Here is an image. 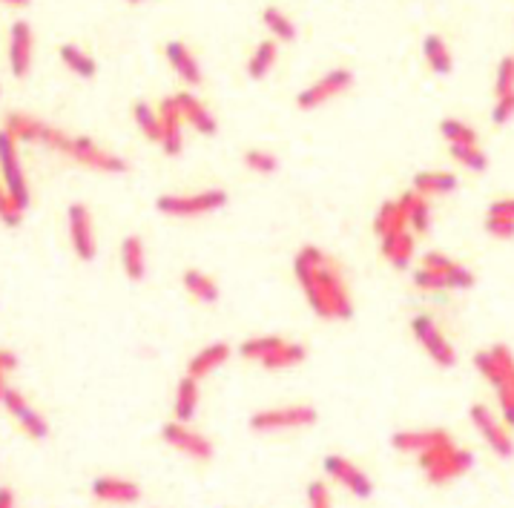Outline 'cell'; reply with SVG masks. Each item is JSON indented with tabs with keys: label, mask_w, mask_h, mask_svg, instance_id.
Returning a JSON list of instances; mask_svg holds the SVG:
<instances>
[{
	"label": "cell",
	"mask_w": 514,
	"mask_h": 508,
	"mask_svg": "<svg viewBox=\"0 0 514 508\" xmlns=\"http://www.w3.org/2000/svg\"><path fill=\"white\" fill-rule=\"evenodd\" d=\"M471 465H474V454H471V451H466V448H452L434 468L425 471V477H428L431 485H445V483H452V480L462 477V474H466Z\"/></svg>",
	"instance_id": "e0dca14e"
},
{
	"label": "cell",
	"mask_w": 514,
	"mask_h": 508,
	"mask_svg": "<svg viewBox=\"0 0 514 508\" xmlns=\"http://www.w3.org/2000/svg\"><path fill=\"white\" fill-rule=\"evenodd\" d=\"M325 474L334 483H339L345 491H351L354 497L359 500H368L374 494V483L371 477L365 474L357 463H351L347 456H339V454H328L325 456V463H322Z\"/></svg>",
	"instance_id": "ba28073f"
},
{
	"label": "cell",
	"mask_w": 514,
	"mask_h": 508,
	"mask_svg": "<svg viewBox=\"0 0 514 508\" xmlns=\"http://www.w3.org/2000/svg\"><path fill=\"white\" fill-rule=\"evenodd\" d=\"M483 227H486L489 235H494V239H514V218L497 216V213H486Z\"/></svg>",
	"instance_id": "7bdbcfd3"
},
{
	"label": "cell",
	"mask_w": 514,
	"mask_h": 508,
	"mask_svg": "<svg viewBox=\"0 0 514 508\" xmlns=\"http://www.w3.org/2000/svg\"><path fill=\"white\" fill-rule=\"evenodd\" d=\"M408 230V205L405 198H391V201H383L374 216V233L379 239H386L391 233H403Z\"/></svg>",
	"instance_id": "ac0fdd59"
},
{
	"label": "cell",
	"mask_w": 514,
	"mask_h": 508,
	"mask_svg": "<svg viewBox=\"0 0 514 508\" xmlns=\"http://www.w3.org/2000/svg\"><path fill=\"white\" fill-rule=\"evenodd\" d=\"M49 124H43L41 118H32L26 112H9L4 132H9L18 144H43Z\"/></svg>",
	"instance_id": "d6986e66"
},
{
	"label": "cell",
	"mask_w": 514,
	"mask_h": 508,
	"mask_svg": "<svg viewBox=\"0 0 514 508\" xmlns=\"http://www.w3.org/2000/svg\"><path fill=\"white\" fill-rule=\"evenodd\" d=\"M244 167L251 169V173H259V176H273L279 169V158L268 149H247L244 152Z\"/></svg>",
	"instance_id": "74e56055"
},
{
	"label": "cell",
	"mask_w": 514,
	"mask_h": 508,
	"mask_svg": "<svg viewBox=\"0 0 514 508\" xmlns=\"http://www.w3.org/2000/svg\"><path fill=\"white\" fill-rule=\"evenodd\" d=\"M227 205V193L222 187H210L202 193H164L156 198V210L173 218H198L222 210Z\"/></svg>",
	"instance_id": "3957f363"
},
{
	"label": "cell",
	"mask_w": 514,
	"mask_h": 508,
	"mask_svg": "<svg viewBox=\"0 0 514 508\" xmlns=\"http://www.w3.org/2000/svg\"><path fill=\"white\" fill-rule=\"evenodd\" d=\"M43 144L63 152V156L72 158L75 164L87 167V169H95V173H104V176H121V173H127V169H129L121 156H115V152L98 147L92 139H87V135H66L63 129L49 127Z\"/></svg>",
	"instance_id": "7a4b0ae2"
},
{
	"label": "cell",
	"mask_w": 514,
	"mask_h": 508,
	"mask_svg": "<svg viewBox=\"0 0 514 508\" xmlns=\"http://www.w3.org/2000/svg\"><path fill=\"white\" fill-rule=\"evenodd\" d=\"M489 353L503 370V385L500 388H509V391L514 394V353L509 350V345H491Z\"/></svg>",
	"instance_id": "60d3db41"
},
{
	"label": "cell",
	"mask_w": 514,
	"mask_h": 508,
	"mask_svg": "<svg viewBox=\"0 0 514 508\" xmlns=\"http://www.w3.org/2000/svg\"><path fill=\"white\" fill-rule=\"evenodd\" d=\"M262 21H264V26L271 29V35L273 38H279V41H293L296 38V26H293V21L288 18L285 12L281 9H276V6H268L262 12Z\"/></svg>",
	"instance_id": "e575fe53"
},
{
	"label": "cell",
	"mask_w": 514,
	"mask_h": 508,
	"mask_svg": "<svg viewBox=\"0 0 514 508\" xmlns=\"http://www.w3.org/2000/svg\"><path fill=\"white\" fill-rule=\"evenodd\" d=\"M423 267H428V270H437V273H452V270L457 267V262L445 256V253L428 250L425 256H423Z\"/></svg>",
	"instance_id": "7dc6e473"
},
{
	"label": "cell",
	"mask_w": 514,
	"mask_h": 508,
	"mask_svg": "<svg viewBox=\"0 0 514 508\" xmlns=\"http://www.w3.org/2000/svg\"><path fill=\"white\" fill-rule=\"evenodd\" d=\"M445 439H452V434L445 428H425V431H396L391 436V446L403 454H423L425 448L437 446V443H445Z\"/></svg>",
	"instance_id": "ffe728a7"
},
{
	"label": "cell",
	"mask_w": 514,
	"mask_h": 508,
	"mask_svg": "<svg viewBox=\"0 0 514 508\" xmlns=\"http://www.w3.org/2000/svg\"><path fill=\"white\" fill-rule=\"evenodd\" d=\"M32 26L26 21H18L12 24V32H9V70L14 78H24L32 66Z\"/></svg>",
	"instance_id": "2e32d148"
},
{
	"label": "cell",
	"mask_w": 514,
	"mask_h": 508,
	"mask_svg": "<svg viewBox=\"0 0 514 508\" xmlns=\"http://www.w3.org/2000/svg\"><path fill=\"white\" fill-rule=\"evenodd\" d=\"M6 374H4V370H0V405H4V397H6Z\"/></svg>",
	"instance_id": "db71d44e"
},
{
	"label": "cell",
	"mask_w": 514,
	"mask_h": 508,
	"mask_svg": "<svg viewBox=\"0 0 514 508\" xmlns=\"http://www.w3.org/2000/svg\"><path fill=\"white\" fill-rule=\"evenodd\" d=\"M129 4H141V0H129Z\"/></svg>",
	"instance_id": "9f6ffc18"
},
{
	"label": "cell",
	"mask_w": 514,
	"mask_h": 508,
	"mask_svg": "<svg viewBox=\"0 0 514 508\" xmlns=\"http://www.w3.org/2000/svg\"><path fill=\"white\" fill-rule=\"evenodd\" d=\"M293 276L300 282L310 311L319 319L347 321L354 316V302L342 279V270L322 247L317 244L300 247L293 259Z\"/></svg>",
	"instance_id": "6da1fadb"
},
{
	"label": "cell",
	"mask_w": 514,
	"mask_h": 508,
	"mask_svg": "<svg viewBox=\"0 0 514 508\" xmlns=\"http://www.w3.org/2000/svg\"><path fill=\"white\" fill-rule=\"evenodd\" d=\"M0 4H9V6H29V0H0Z\"/></svg>",
	"instance_id": "11a10c76"
},
{
	"label": "cell",
	"mask_w": 514,
	"mask_h": 508,
	"mask_svg": "<svg viewBox=\"0 0 514 508\" xmlns=\"http://www.w3.org/2000/svg\"><path fill=\"white\" fill-rule=\"evenodd\" d=\"M4 408L18 419V426L32 436V439H46L49 436V422L32 408L26 402V397L21 391H14V388H6V397H4Z\"/></svg>",
	"instance_id": "7c38bea8"
},
{
	"label": "cell",
	"mask_w": 514,
	"mask_h": 508,
	"mask_svg": "<svg viewBox=\"0 0 514 508\" xmlns=\"http://www.w3.org/2000/svg\"><path fill=\"white\" fill-rule=\"evenodd\" d=\"M494 92H497V98L514 92V58H503L500 63H497Z\"/></svg>",
	"instance_id": "ee69618b"
},
{
	"label": "cell",
	"mask_w": 514,
	"mask_h": 508,
	"mask_svg": "<svg viewBox=\"0 0 514 508\" xmlns=\"http://www.w3.org/2000/svg\"><path fill=\"white\" fill-rule=\"evenodd\" d=\"M121 267L129 282H144L147 276V250L138 235H127L121 242Z\"/></svg>",
	"instance_id": "484cf974"
},
{
	"label": "cell",
	"mask_w": 514,
	"mask_h": 508,
	"mask_svg": "<svg viewBox=\"0 0 514 508\" xmlns=\"http://www.w3.org/2000/svg\"><path fill=\"white\" fill-rule=\"evenodd\" d=\"M66 230H70V244L72 253L81 262H92L98 253V239H95V227H92V213L87 205H70L66 210Z\"/></svg>",
	"instance_id": "52a82bcc"
},
{
	"label": "cell",
	"mask_w": 514,
	"mask_h": 508,
	"mask_svg": "<svg viewBox=\"0 0 514 508\" xmlns=\"http://www.w3.org/2000/svg\"><path fill=\"white\" fill-rule=\"evenodd\" d=\"M176 101H178V110H181V118H185V124H190L195 132H202V135H215V118L210 115V110L202 104V101L193 98V92H178Z\"/></svg>",
	"instance_id": "7402d4cb"
},
{
	"label": "cell",
	"mask_w": 514,
	"mask_h": 508,
	"mask_svg": "<svg viewBox=\"0 0 514 508\" xmlns=\"http://www.w3.org/2000/svg\"><path fill=\"white\" fill-rule=\"evenodd\" d=\"M173 411L178 422H193L195 411H198V379L185 377L176 385V399H173Z\"/></svg>",
	"instance_id": "83f0119b"
},
{
	"label": "cell",
	"mask_w": 514,
	"mask_h": 508,
	"mask_svg": "<svg viewBox=\"0 0 514 508\" xmlns=\"http://www.w3.org/2000/svg\"><path fill=\"white\" fill-rule=\"evenodd\" d=\"M497 402H500V417L509 428H514V394L509 388H497Z\"/></svg>",
	"instance_id": "681fc988"
},
{
	"label": "cell",
	"mask_w": 514,
	"mask_h": 508,
	"mask_svg": "<svg viewBox=\"0 0 514 508\" xmlns=\"http://www.w3.org/2000/svg\"><path fill=\"white\" fill-rule=\"evenodd\" d=\"M452 448H457L454 446V439H445V443H437V446H431V448H425L423 454H417V463H420V468L423 471H428V468H434L445 454H449Z\"/></svg>",
	"instance_id": "f6af8a7d"
},
{
	"label": "cell",
	"mask_w": 514,
	"mask_h": 508,
	"mask_svg": "<svg viewBox=\"0 0 514 508\" xmlns=\"http://www.w3.org/2000/svg\"><path fill=\"white\" fill-rule=\"evenodd\" d=\"M308 508H334V500H330V491L325 483H310L308 485Z\"/></svg>",
	"instance_id": "bcb514c9"
},
{
	"label": "cell",
	"mask_w": 514,
	"mask_h": 508,
	"mask_svg": "<svg viewBox=\"0 0 514 508\" xmlns=\"http://www.w3.org/2000/svg\"><path fill=\"white\" fill-rule=\"evenodd\" d=\"M0 176H4V187L9 190V196L14 198L24 213L29 210V184H26V173L21 167V156H18V141L12 139L9 132L0 129Z\"/></svg>",
	"instance_id": "5b68a950"
},
{
	"label": "cell",
	"mask_w": 514,
	"mask_h": 508,
	"mask_svg": "<svg viewBox=\"0 0 514 508\" xmlns=\"http://www.w3.org/2000/svg\"><path fill=\"white\" fill-rule=\"evenodd\" d=\"M452 158L460 161L466 169H471V173H486L489 167L486 152L477 144H452Z\"/></svg>",
	"instance_id": "8d00e7d4"
},
{
	"label": "cell",
	"mask_w": 514,
	"mask_h": 508,
	"mask_svg": "<svg viewBox=\"0 0 514 508\" xmlns=\"http://www.w3.org/2000/svg\"><path fill=\"white\" fill-rule=\"evenodd\" d=\"M279 345H281V336H253L239 345V353L251 362H264V357H271Z\"/></svg>",
	"instance_id": "d590c367"
},
{
	"label": "cell",
	"mask_w": 514,
	"mask_h": 508,
	"mask_svg": "<svg viewBox=\"0 0 514 508\" xmlns=\"http://www.w3.org/2000/svg\"><path fill=\"white\" fill-rule=\"evenodd\" d=\"M469 417H471V422H474V428L480 431V436H483L486 443H489V448H491L497 456L509 460V456L514 454V439L509 436V426H506V422L497 419V417L491 414L489 405H480V402L471 405Z\"/></svg>",
	"instance_id": "9c48e42d"
},
{
	"label": "cell",
	"mask_w": 514,
	"mask_h": 508,
	"mask_svg": "<svg viewBox=\"0 0 514 508\" xmlns=\"http://www.w3.org/2000/svg\"><path fill=\"white\" fill-rule=\"evenodd\" d=\"M489 213H497V216L514 218V198H500V201H494V205L489 207Z\"/></svg>",
	"instance_id": "816d5d0a"
},
{
	"label": "cell",
	"mask_w": 514,
	"mask_h": 508,
	"mask_svg": "<svg viewBox=\"0 0 514 508\" xmlns=\"http://www.w3.org/2000/svg\"><path fill=\"white\" fill-rule=\"evenodd\" d=\"M0 508H14V494L9 488H0Z\"/></svg>",
	"instance_id": "f5cc1de1"
},
{
	"label": "cell",
	"mask_w": 514,
	"mask_h": 508,
	"mask_svg": "<svg viewBox=\"0 0 514 508\" xmlns=\"http://www.w3.org/2000/svg\"><path fill=\"white\" fill-rule=\"evenodd\" d=\"M509 118H514V92L497 98V104H494V110H491V121H494V124H506Z\"/></svg>",
	"instance_id": "c3c4849f"
},
{
	"label": "cell",
	"mask_w": 514,
	"mask_h": 508,
	"mask_svg": "<svg viewBox=\"0 0 514 508\" xmlns=\"http://www.w3.org/2000/svg\"><path fill=\"white\" fill-rule=\"evenodd\" d=\"M161 439H164V443H167L170 448L181 451V454L190 456V460H195V463H207L210 456H213L210 439H207L205 434L193 431L187 422H178V419L167 422V426L161 428Z\"/></svg>",
	"instance_id": "30bf717a"
},
{
	"label": "cell",
	"mask_w": 514,
	"mask_h": 508,
	"mask_svg": "<svg viewBox=\"0 0 514 508\" xmlns=\"http://www.w3.org/2000/svg\"><path fill=\"white\" fill-rule=\"evenodd\" d=\"M92 497L112 505H132L141 500L138 483L124 480V477H95L92 480Z\"/></svg>",
	"instance_id": "9a60e30c"
},
{
	"label": "cell",
	"mask_w": 514,
	"mask_h": 508,
	"mask_svg": "<svg viewBox=\"0 0 514 508\" xmlns=\"http://www.w3.org/2000/svg\"><path fill=\"white\" fill-rule=\"evenodd\" d=\"M132 118H136L138 129L147 135V141H161V115L147 104V101H138L132 107Z\"/></svg>",
	"instance_id": "836d02e7"
},
{
	"label": "cell",
	"mask_w": 514,
	"mask_h": 508,
	"mask_svg": "<svg viewBox=\"0 0 514 508\" xmlns=\"http://www.w3.org/2000/svg\"><path fill=\"white\" fill-rule=\"evenodd\" d=\"M158 115H161V141H158V144H161L164 152H167V156H178V152L185 149V135H181L185 118H181V110H178L176 95L161 101Z\"/></svg>",
	"instance_id": "5bb4252c"
},
{
	"label": "cell",
	"mask_w": 514,
	"mask_h": 508,
	"mask_svg": "<svg viewBox=\"0 0 514 508\" xmlns=\"http://www.w3.org/2000/svg\"><path fill=\"white\" fill-rule=\"evenodd\" d=\"M276 55H279L276 41H262V43L256 46V53L251 55V61H247V75H251L253 81H262L264 75L273 70Z\"/></svg>",
	"instance_id": "1f68e13d"
},
{
	"label": "cell",
	"mask_w": 514,
	"mask_h": 508,
	"mask_svg": "<svg viewBox=\"0 0 514 508\" xmlns=\"http://www.w3.org/2000/svg\"><path fill=\"white\" fill-rule=\"evenodd\" d=\"M457 190V176L445 173V169H425V173L414 176V193L420 196H449Z\"/></svg>",
	"instance_id": "d4e9b609"
},
{
	"label": "cell",
	"mask_w": 514,
	"mask_h": 508,
	"mask_svg": "<svg viewBox=\"0 0 514 508\" xmlns=\"http://www.w3.org/2000/svg\"><path fill=\"white\" fill-rule=\"evenodd\" d=\"M61 61L81 78H92L95 75V58L87 55L84 49H78L75 43H63L61 46Z\"/></svg>",
	"instance_id": "d6a6232c"
},
{
	"label": "cell",
	"mask_w": 514,
	"mask_h": 508,
	"mask_svg": "<svg viewBox=\"0 0 514 508\" xmlns=\"http://www.w3.org/2000/svg\"><path fill=\"white\" fill-rule=\"evenodd\" d=\"M227 359H230V345L227 342H213V345L198 350L195 357L187 362V377L205 379V377L213 374V370H219Z\"/></svg>",
	"instance_id": "44dd1931"
},
{
	"label": "cell",
	"mask_w": 514,
	"mask_h": 508,
	"mask_svg": "<svg viewBox=\"0 0 514 508\" xmlns=\"http://www.w3.org/2000/svg\"><path fill=\"white\" fill-rule=\"evenodd\" d=\"M0 222L6 227H21V222H24V210L14 205V198L4 187V181H0Z\"/></svg>",
	"instance_id": "b9f144b4"
},
{
	"label": "cell",
	"mask_w": 514,
	"mask_h": 508,
	"mask_svg": "<svg viewBox=\"0 0 514 508\" xmlns=\"http://www.w3.org/2000/svg\"><path fill=\"white\" fill-rule=\"evenodd\" d=\"M351 83H354V75L347 70H330L317 83H310L308 90H302L300 98H296V104H300V110H317V107L328 104L330 98L342 95Z\"/></svg>",
	"instance_id": "8fae6325"
},
{
	"label": "cell",
	"mask_w": 514,
	"mask_h": 508,
	"mask_svg": "<svg viewBox=\"0 0 514 508\" xmlns=\"http://www.w3.org/2000/svg\"><path fill=\"white\" fill-rule=\"evenodd\" d=\"M414 287H420V291H469V287H474V276L462 264H457L452 273H437V270L420 267L414 273Z\"/></svg>",
	"instance_id": "4fadbf2b"
},
{
	"label": "cell",
	"mask_w": 514,
	"mask_h": 508,
	"mask_svg": "<svg viewBox=\"0 0 514 508\" xmlns=\"http://www.w3.org/2000/svg\"><path fill=\"white\" fill-rule=\"evenodd\" d=\"M405 205H408V230L411 233H428L431 230V205L428 198L420 196V193H403Z\"/></svg>",
	"instance_id": "4dcf8cb0"
},
{
	"label": "cell",
	"mask_w": 514,
	"mask_h": 508,
	"mask_svg": "<svg viewBox=\"0 0 514 508\" xmlns=\"http://www.w3.org/2000/svg\"><path fill=\"white\" fill-rule=\"evenodd\" d=\"M379 247H383V256L388 259L391 267L405 270L414 259V247H417V242H414L411 230H403V233H391L386 239H379Z\"/></svg>",
	"instance_id": "603a6c76"
},
{
	"label": "cell",
	"mask_w": 514,
	"mask_h": 508,
	"mask_svg": "<svg viewBox=\"0 0 514 508\" xmlns=\"http://www.w3.org/2000/svg\"><path fill=\"white\" fill-rule=\"evenodd\" d=\"M317 422V408L313 405H279V408H264L251 417V428L259 434L276 431H296L308 428Z\"/></svg>",
	"instance_id": "277c9868"
},
{
	"label": "cell",
	"mask_w": 514,
	"mask_h": 508,
	"mask_svg": "<svg viewBox=\"0 0 514 508\" xmlns=\"http://www.w3.org/2000/svg\"><path fill=\"white\" fill-rule=\"evenodd\" d=\"M474 368L480 370V377H483L489 385H494V388L503 385V370H500V365L494 362V357H491L489 350L474 353Z\"/></svg>",
	"instance_id": "ab89813d"
},
{
	"label": "cell",
	"mask_w": 514,
	"mask_h": 508,
	"mask_svg": "<svg viewBox=\"0 0 514 508\" xmlns=\"http://www.w3.org/2000/svg\"><path fill=\"white\" fill-rule=\"evenodd\" d=\"M423 55H425L428 66H431V70H434L437 75H449V72H452V66H454L452 49H449V43H445L440 35H428V38L423 41Z\"/></svg>",
	"instance_id": "f546056e"
},
{
	"label": "cell",
	"mask_w": 514,
	"mask_h": 508,
	"mask_svg": "<svg viewBox=\"0 0 514 508\" xmlns=\"http://www.w3.org/2000/svg\"><path fill=\"white\" fill-rule=\"evenodd\" d=\"M18 368V353L9 350V348H0V370L4 374H9V370Z\"/></svg>",
	"instance_id": "f907efd6"
},
{
	"label": "cell",
	"mask_w": 514,
	"mask_h": 508,
	"mask_svg": "<svg viewBox=\"0 0 514 508\" xmlns=\"http://www.w3.org/2000/svg\"><path fill=\"white\" fill-rule=\"evenodd\" d=\"M181 282H185V291L202 304H215L219 302V284H215L213 276L202 273V270H185V276H181Z\"/></svg>",
	"instance_id": "4316f807"
},
{
	"label": "cell",
	"mask_w": 514,
	"mask_h": 508,
	"mask_svg": "<svg viewBox=\"0 0 514 508\" xmlns=\"http://www.w3.org/2000/svg\"><path fill=\"white\" fill-rule=\"evenodd\" d=\"M440 132L449 144H477V132L469 124L457 121V118H445V121H440Z\"/></svg>",
	"instance_id": "f35d334b"
},
{
	"label": "cell",
	"mask_w": 514,
	"mask_h": 508,
	"mask_svg": "<svg viewBox=\"0 0 514 508\" xmlns=\"http://www.w3.org/2000/svg\"><path fill=\"white\" fill-rule=\"evenodd\" d=\"M411 331H414V339L423 345V350L440 368H454L457 365V350L452 348L449 339L443 336V331L434 325V319H431V316H423V313L414 316L411 319Z\"/></svg>",
	"instance_id": "8992f818"
},
{
	"label": "cell",
	"mask_w": 514,
	"mask_h": 508,
	"mask_svg": "<svg viewBox=\"0 0 514 508\" xmlns=\"http://www.w3.org/2000/svg\"><path fill=\"white\" fill-rule=\"evenodd\" d=\"M167 61L170 66L178 72V78L185 81V83H193V87H198L202 83V66H198V61L193 58L190 49L181 43V41H170L167 46Z\"/></svg>",
	"instance_id": "cb8c5ba5"
},
{
	"label": "cell",
	"mask_w": 514,
	"mask_h": 508,
	"mask_svg": "<svg viewBox=\"0 0 514 508\" xmlns=\"http://www.w3.org/2000/svg\"><path fill=\"white\" fill-rule=\"evenodd\" d=\"M305 357H308L305 345H300V342H285V339H281V345L271 353V357H264L262 365L268 368V370H290V368H296V365H302Z\"/></svg>",
	"instance_id": "f1b7e54d"
}]
</instances>
